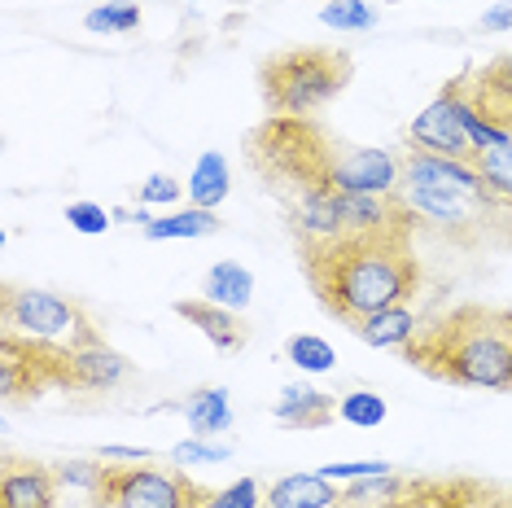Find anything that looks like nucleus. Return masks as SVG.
<instances>
[{
	"instance_id": "obj_8",
	"label": "nucleus",
	"mask_w": 512,
	"mask_h": 508,
	"mask_svg": "<svg viewBox=\"0 0 512 508\" xmlns=\"http://www.w3.org/2000/svg\"><path fill=\"white\" fill-rule=\"evenodd\" d=\"M464 88H469V75L447 79L438 97L429 101L421 114H416L412 127H407V145L425 149V154H438V158H460V163H473L477 145H473L469 127H464Z\"/></svg>"
},
{
	"instance_id": "obj_19",
	"label": "nucleus",
	"mask_w": 512,
	"mask_h": 508,
	"mask_svg": "<svg viewBox=\"0 0 512 508\" xmlns=\"http://www.w3.org/2000/svg\"><path fill=\"white\" fill-rule=\"evenodd\" d=\"M184 421H189L193 438H215L232 425V403H228V390H197V395L184 399Z\"/></svg>"
},
{
	"instance_id": "obj_17",
	"label": "nucleus",
	"mask_w": 512,
	"mask_h": 508,
	"mask_svg": "<svg viewBox=\"0 0 512 508\" xmlns=\"http://www.w3.org/2000/svg\"><path fill=\"white\" fill-rule=\"evenodd\" d=\"M416 329H421V320H416L412 303H399V307H386V311H372V316L359 320L351 333L368 346H381V351H390V346L403 351V346L416 338Z\"/></svg>"
},
{
	"instance_id": "obj_24",
	"label": "nucleus",
	"mask_w": 512,
	"mask_h": 508,
	"mask_svg": "<svg viewBox=\"0 0 512 508\" xmlns=\"http://www.w3.org/2000/svg\"><path fill=\"white\" fill-rule=\"evenodd\" d=\"M84 27L97 31V36H132L141 27V5H132V0H106V5L92 9L84 18Z\"/></svg>"
},
{
	"instance_id": "obj_14",
	"label": "nucleus",
	"mask_w": 512,
	"mask_h": 508,
	"mask_svg": "<svg viewBox=\"0 0 512 508\" xmlns=\"http://www.w3.org/2000/svg\"><path fill=\"white\" fill-rule=\"evenodd\" d=\"M176 316H184L193 329L206 333V342L215 351H241L250 342V325L237 316V311L211 303V298H180L176 303Z\"/></svg>"
},
{
	"instance_id": "obj_1",
	"label": "nucleus",
	"mask_w": 512,
	"mask_h": 508,
	"mask_svg": "<svg viewBox=\"0 0 512 508\" xmlns=\"http://www.w3.org/2000/svg\"><path fill=\"white\" fill-rule=\"evenodd\" d=\"M298 259L316 303L346 329H355L372 311L412 303L421 290V263L412 254V237L298 241Z\"/></svg>"
},
{
	"instance_id": "obj_31",
	"label": "nucleus",
	"mask_w": 512,
	"mask_h": 508,
	"mask_svg": "<svg viewBox=\"0 0 512 508\" xmlns=\"http://www.w3.org/2000/svg\"><path fill=\"white\" fill-rule=\"evenodd\" d=\"M329 482H359V478H372V473H390L386 460H355V465H324L320 469Z\"/></svg>"
},
{
	"instance_id": "obj_25",
	"label": "nucleus",
	"mask_w": 512,
	"mask_h": 508,
	"mask_svg": "<svg viewBox=\"0 0 512 508\" xmlns=\"http://www.w3.org/2000/svg\"><path fill=\"white\" fill-rule=\"evenodd\" d=\"M320 22L333 31H372L377 27V9L368 5V0H324L320 5Z\"/></svg>"
},
{
	"instance_id": "obj_29",
	"label": "nucleus",
	"mask_w": 512,
	"mask_h": 508,
	"mask_svg": "<svg viewBox=\"0 0 512 508\" xmlns=\"http://www.w3.org/2000/svg\"><path fill=\"white\" fill-rule=\"evenodd\" d=\"M106 469L110 465H92V460H66V465H57V482H66V487H84L88 495L106 482Z\"/></svg>"
},
{
	"instance_id": "obj_26",
	"label": "nucleus",
	"mask_w": 512,
	"mask_h": 508,
	"mask_svg": "<svg viewBox=\"0 0 512 508\" xmlns=\"http://www.w3.org/2000/svg\"><path fill=\"white\" fill-rule=\"evenodd\" d=\"M386 412H390L386 399L372 395V390H346V395L337 399V417L359 425V430H372V425H381V421H386Z\"/></svg>"
},
{
	"instance_id": "obj_13",
	"label": "nucleus",
	"mask_w": 512,
	"mask_h": 508,
	"mask_svg": "<svg viewBox=\"0 0 512 508\" xmlns=\"http://www.w3.org/2000/svg\"><path fill=\"white\" fill-rule=\"evenodd\" d=\"M403 180L399 158L372 145H351L337 171V193H394Z\"/></svg>"
},
{
	"instance_id": "obj_18",
	"label": "nucleus",
	"mask_w": 512,
	"mask_h": 508,
	"mask_svg": "<svg viewBox=\"0 0 512 508\" xmlns=\"http://www.w3.org/2000/svg\"><path fill=\"white\" fill-rule=\"evenodd\" d=\"M202 298H211V303L228 307V311H246L250 298H254V276L250 268H241V263H215L211 272L202 276Z\"/></svg>"
},
{
	"instance_id": "obj_27",
	"label": "nucleus",
	"mask_w": 512,
	"mask_h": 508,
	"mask_svg": "<svg viewBox=\"0 0 512 508\" xmlns=\"http://www.w3.org/2000/svg\"><path fill=\"white\" fill-rule=\"evenodd\" d=\"M66 224H71L75 233H84V237H101L110 228V211L106 206H97V202H71L66 206Z\"/></svg>"
},
{
	"instance_id": "obj_34",
	"label": "nucleus",
	"mask_w": 512,
	"mask_h": 508,
	"mask_svg": "<svg viewBox=\"0 0 512 508\" xmlns=\"http://www.w3.org/2000/svg\"><path fill=\"white\" fill-rule=\"evenodd\" d=\"M101 460H154L149 447H101Z\"/></svg>"
},
{
	"instance_id": "obj_23",
	"label": "nucleus",
	"mask_w": 512,
	"mask_h": 508,
	"mask_svg": "<svg viewBox=\"0 0 512 508\" xmlns=\"http://www.w3.org/2000/svg\"><path fill=\"white\" fill-rule=\"evenodd\" d=\"M285 360L302 368V373H333L337 368V351L316 333H294V338L285 342Z\"/></svg>"
},
{
	"instance_id": "obj_16",
	"label": "nucleus",
	"mask_w": 512,
	"mask_h": 508,
	"mask_svg": "<svg viewBox=\"0 0 512 508\" xmlns=\"http://www.w3.org/2000/svg\"><path fill=\"white\" fill-rule=\"evenodd\" d=\"M342 487H333L324 473H289L263 491V508H337Z\"/></svg>"
},
{
	"instance_id": "obj_33",
	"label": "nucleus",
	"mask_w": 512,
	"mask_h": 508,
	"mask_svg": "<svg viewBox=\"0 0 512 508\" xmlns=\"http://www.w3.org/2000/svg\"><path fill=\"white\" fill-rule=\"evenodd\" d=\"M477 27H482V31H491V36H499V31H512V0H499L495 9H486Z\"/></svg>"
},
{
	"instance_id": "obj_12",
	"label": "nucleus",
	"mask_w": 512,
	"mask_h": 508,
	"mask_svg": "<svg viewBox=\"0 0 512 508\" xmlns=\"http://www.w3.org/2000/svg\"><path fill=\"white\" fill-rule=\"evenodd\" d=\"M0 508H57V469L40 460L5 456L0 469Z\"/></svg>"
},
{
	"instance_id": "obj_28",
	"label": "nucleus",
	"mask_w": 512,
	"mask_h": 508,
	"mask_svg": "<svg viewBox=\"0 0 512 508\" xmlns=\"http://www.w3.org/2000/svg\"><path fill=\"white\" fill-rule=\"evenodd\" d=\"M206 508H263V487H259V478H241V482H232V487L215 491Z\"/></svg>"
},
{
	"instance_id": "obj_10",
	"label": "nucleus",
	"mask_w": 512,
	"mask_h": 508,
	"mask_svg": "<svg viewBox=\"0 0 512 508\" xmlns=\"http://www.w3.org/2000/svg\"><path fill=\"white\" fill-rule=\"evenodd\" d=\"M399 167H403L399 184H412V189H456V193H477V198H486L482 171L473 163H460V158H438V154H425V149H407V158Z\"/></svg>"
},
{
	"instance_id": "obj_5",
	"label": "nucleus",
	"mask_w": 512,
	"mask_h": 508,
	"mask_svg": "<svg viewBox=\"0 0 512 508\" xmlns=\"http://www.w3.org/2000/svg\"><path fill=\"white\" fill-rule=\"evenodd\" d=\"M0 325L9 333H22V338L66 346V351L101 338V329L92 325V316L75 298L49 294V290H22L14 281L0 290Z\"/></svg>"
},
{
	"instance_id": "obj_2",
	"label": "nucleus",
	"mask_w": 512,
	"mask_h": 508,
	"mask_svg": "<svg viewBox=\"0 0 512 508\" xmlns=\"http://www.w3.org/2000/svg\"><path fill=\"white\" fill-rule=\"evenodd\" d=\"M416 373L460 390H512V307L460 303L416 329L403 346Z\"/></svg>"
},
{
	"instance_id": "obj_21",
	"label": "nucleus",
	"mask_w": 512,
	"mask_h": 508,
	"mask_svg": "<svg viewBox=\"0 0 512 508\" xmlns=\"http://www.w3.org/2000/svg\"><path fill=\"white\" fill-rule=\"evenodd\" d=\"M219 233V219L206 206H189V211H171L162 219L145 224V241H180V237H211Z\"/></svg>"
},
{
	"instance_id": "obj_20",
	"label": "nucleus",
	"mask_w": 512,
	"mask_h": 508,
	"mask_svg": "<svg viewBox=\"0 0 512 508\" xmlns=\"http://www.w3.org/2000/svg\"><path fill=\"white\" fill-rule=\"evenodd\" d=\"M228 189H232V171L224 163V154H202L193 163V176H189V198L193 206H206V211H215L219 202L228 198Z\"/></svg>"
},
{
	"instance_id": "obj_32",
	"label": "nucleus",
	"mask_w": 512,
	"mask_h": 508,
	"mask_svg": "<svg viewBox=\"0 0 512 508\" xmlns=\"http://www.w3.org/2000/svg\"><path fill=\"white\" fill-rule=\"evenodd\" d=\"M176 198H180V184L162 176V171L141 184V206H176Z\"/></svg>"
},
{
	"instance_id": "obj_30",
	"label": "nucleus",
	"mask_w": 512,
	"mask_h": 508,
	"mask_svg": "<svg viewBox=\"0 0 512 508\" xmlns=\"http://www.w3.org/2000/svg\"><path fill=\"white\" fill-rule=\"evenodd\" d=\"M232 447H215L211 438H189V443H180L176 452H171V460L176 465H219V460H228Z\"/></svg>"
},
{
	"instance_id": "obj_3",
	"label": "nucleus",
	"mask_w": 512,
	"mask_h": 508,
	"mask_svg": "<svg viewBox=\"0 0 512 508\" xmlns=\"http://www.w3.org/2000/svg\"><path fill=\"white\" fill-rule=\"evenodd\" d=\"M346 149L324 123L316 119H289V114H267L250 132L246 158L254 176L267 184L281 202H294L302 193L337 189V171H342Z\"/></svg>"
},
{
	"instance_id": "obj_35",
	"label": "nucleus",
	"mask_w": 512,
	"mask_h": 508,
	"mask_svg": "<svg viewBox=\"0 0 512 508\" xmlns=\"http://www.w3.org/2000/svg\"><path fill=\"white\" fill-rule=\"evenodd\" d=\"M499 508H512V491H508V495H504V504H499Z\"/></svg>"
},
{
	"instance_id": "obj_11",
	"label": "nucleus",
	"mask_w": 512,
	"mask_h": 508,
	"mask_svg": "<svg viewBox=\"0 0 512 508\" xmlns=\"http://www.w3.org/2000/svg\"><path fill=\"white\" fill-rule=\"evenodd\" d=\"M127 377H132V360L114 351L106 338L75 346L66 355V390H92V395H101V390L123 386Z\"/></svg>"
},
{
	"instance_id": "obj_9",
	"label": "nucleus",
	"mask_w": 512,
	"mask_h": 508,
	"mask_svg": "<svg viewBox=\"0 0 512 508\" xmlns=\"http://www.w3.org/2000/svg\"><path fill=\"white\" fill-rule=\"evenodd\" d=\"M504 491L477 478H407V487L381 508H499Z\"/></svg>"
},
{
	"instance_id": "obj_15",
	"label": "nucleus",
	"mask_w": 512,
	"mask_h": 508,
	"mask_svg": "<svg viewBox=\"0 0 512 508\" xmlns=\"http://www.w3.org/2000/svg\"><path fill=\"white\" fill-rule=\"evenodd\" d=\"M272 417L281 425H289V430H324V425L337 417V399L316 390L311 381H294V386L281 390Z\"/></svg>"
},
{
	"instance_id": "obj_4",
	"label": "nucleus",
	"mask_w": 512,
	"mask_h": 508,
	"mask_svg": "<svg viewBox=\"0 0 512 508\" xmlns=\"http://www.w3.org/2000/svg\"><path fill=\"white\" fill-rule=\"evenodd\" d=\"M355 75V62L346 49H285L267 53L259 66V88L267 114H289V119H316L337 92H346Z\"/></svg>"
},
{
	"instance_id": "obj_36",
	"label": "nucleus",
	"mask_w": 512,
	"mask_h": 508,
	"mask_svg": "<svg viewBox=\"0 0 512 508\" xmlns=\"http://www.w3.org/2000/svg\"><path fill=\"white\" fill-rule=\"evenodd\" d=\"M189 5H197V0H189Z\"/></svg>"
},
{
	"instance_id": "obj_7",
	"label": "nucleus",
	"mask_w": 512,
	"mask_h": 508,
	"mask_svg": "<svg viewBox=\"0 0 512 508\" xmlns=\"http://www.w3.org/2000/svg\"><path fill=\"white\" fill-rule=\"evenodd\" d=\"M66 346L22 338L0 329V395L5 403L40 399L44 390H66Z\"/></svg>"
},
{
	"instance_id": "obj_22",
	"label": "nucleus",
	"mask_w": 512,
	"mask_h": 508,
	"mask_svg": "<svg viewBox=\"0 0 512 508\" xmlns=\"http://www.w3.org/2000/svg\"><path fill=\"white\" fill-rule=\"evenodd\" d=\"M407 487L403 473H372V478H359V482H346L342 487V500H337V508H381L390 504L394 495H399Z\"/></svg>"
},
{
	"instance_id": "obj_6",
	"label": "nucleus",
	"mask_w": 512,
	"mask_h": 508,
	"mask_svg": "<svg viewBox=\"0 0 512 508\" xmlns=\"http://www.w3.org/2000/svg\"><path fill=\"white\" fill-rule=\"evenodd\" d=\"M215 491H202L180 469L110 465L106 482L92 491V508H206Z\"/></svg>"
}]
</instances>
